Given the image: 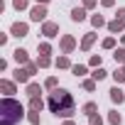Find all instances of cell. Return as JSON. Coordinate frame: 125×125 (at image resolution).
<instances>
[{
    "label": "cell",
    "instance_id": "6da1fadb",
    "mask_svg": "<svg viewBox=\"0 0 125 125\" xmlns=\"http://www.w3.org/2000/svg\"><path fill=\"white\" fill-rule=\"evenodd\" d=\"M47 105H49V110H52L56 118H71L74 110H76V103H74L71 93L64 91V88H54V91L49 93Z\"/></svg>",
    "mask_w": 125,
    "mask_h": 125
},
{
    "label": "cell",
    "instance_id": "7a4b0ae2",
    "mask_svg": "<svg viewBox=\"0 0 125 125\" xmlns=\"http://www.w3.org/2000/svg\"><path fill=\"white\" fill-rule=\"evenodd\" d=\"M22 118H25L22 103L10 98V96L3 98V103H0V125H17Z\"/></svg>",
    "mask_w": 125,
    "mask_h": 125
},
{
    "label": "cell",
    "instance_id": "3957f363",
    "mask_svg": "<svg viewBox=\"0 0 125 125\" xmlns=\"http://www.w3.org/2000/svg\"><path fill=\"white\" fill-rule=\"evenodd\" d=\"M30 20H32V22H44V20H47V5H39V3H37V5L30 10Z\"/></svg>",
    "mask_w": 125,
    "mask_h": 125
},
{
    "label": "cell",
    "instance_id": "277c9868",
    "mask_svg": "<svg viewBox=\"0 0 125 125\" xmlns=\"http://www.w3.org/2000/svg\"><path fill=\"white\" fill-rule=\"evenodd\" d=\"M56 32H59V25H56V22H44V25H42V34H44V37L52 39V37H56Z\"/></svg>",
    "mask_w": 125,
    "mask_h": 125
},
{
    "label": "cell",
    "instance_id": "5b68a950",
    "mask_svg": "<svg viewBox=\"0 0 125 125\" xmlns=\"http://www.w3.org/2000/svg\"><path fill=\"white\" fill-rule=\"evenodd\" d=\"M12 76H15V81H17V83H27V81L32 79V74H30L27 69H20V66L12 71Z\"/></svg>",
    "mask_w": 125,
    "mask_h": 125
},
{
    "label": "cell",
    "instance_id": "8992f818",
    "mask_svg": "<svg viewBox=\"0 0 125 125\" xmlns=\"http://www.w3.org/2000/svg\"><path fill=\"white\" fill-rule=\"evenodd\" d=\"M74 47H76V39H74L71 34H64V37H61V49H64V54L74 52Z\"/></svg>",
    "mask_w": 125,
    "mask_h": 125
},
{
    "label": "cell",
    "instance_id": "52a82bcc",
    "mask_svg": "<svg viewBox=\"0 0 125 125\" xmlns=\"http://www.w3.org/2000/svg\"><path fill=\"white\" fill-rule=\"evenodd\" d=\"M10 32H12V37H17V39H20V37H27V25H25V22H15V25L10 27Z\"/></svg>",
    "mask_w": 125,
    "mask_h": 125
},
{
    "label": "cell",
    "instance_id": "ba28073f",
    "mask_svg": "<svg viewBox=\"0 0 125 125\" xmlns=\"http://www.w3.org/2000/svg\"><path fill=\"white\" fill-rule=\"evenodd\" d=\"M110 101H113V103H118V105H120V103H123V101H125V93H123V91H120V88H118V86H113V88H110Z\"/></svg>",
    "mask_w": 125,
    "mask_h": 125
},
{
    "label": "cell",
    "instance_id": "9c48e42d",
    "mask_svg": "<svg viewBox=\"0 0 125 125\" xmlns=\"http://www.w3.org/2000/svg\"><path fill=\"white\" fill-rule=\"evenodd\" d=\"M12 56H15L17 64H30V56H27V52H25V49H15V52H12Z\"/></svg>",
    "mask_w": 125,
    "mask_h": 125
},
{
    "label": "cell",
    "instance_id": "30bf717a",
    "mask_svg": "<svg viewBox=\"0 0 125 125\" xmlns=\"http://www.w3.org/2000/svg\"><path fill=\"white\" fill-rule=\"evenodd\" d=\"M71 20L74 22H83L86 20V8H74L71 10Z\"/></svg>",
    "mask_w": 125,
    "mask_h": 125
},
{
    "label": "cell",
    "instance_id": "8fae6325",
    "mask_svg": "<svg viewBox=\"0 0 125 125\" xmlns=\"http://www.w3.org/2000/svg\"><path fill=\"white\" fill-rule=\"evenodd\" d=\"M93 42H96V34H93V32H88V34L83 37V42H81V49H83V52H88Z\"/></svg>",
    "mask_w": 125,
    "mask_h": 125
},
{
    "label": "cell",
    "instance_id": "7c38bea8",
    "mask_svg": "<svg viewBox=\"0 0 125 125\" xmlns=\"http://www.w3.org/2000/svg\"><path fill=\"white\" fill-rule=\"evenodd\" d=\"M42 108H44L42 98H39V96H32V98H30V110H42Z\"/></svg>",
    "mask_w": 125,
    "mask_h": 125
},
{
    "label": "cell",
    "instance_id": "4fadbf2b",
    "mask_svg": "<svg viewBox=\"0 0 125 125\" xmlns=\"http://www.w3.org/2000/svg\"><path fill=\"white\" fill-rule=\"evenodd\" d=\"M108 30H110L113 34H118V32H123V20H113V22H108Z\"/></svg>",
    "mask_w": 125,
    "mask_h": 125
},
{
    "label": "cell",
    "instance_id": "5bb4252c",
    "mask_svg": "<svg viewBox=\"0 0 125 125\" xmlns=\"http://www.w3.org/2000/svg\"><path fill=\"white\" fill-rule=\"evenodd\" d=\"M0 88H3V93H15V83L12 81H5V79L0 81Z\"/></svg>",
    "mask_w": 125,
    "mask_h": 125
},
{
    "label": "cell",
    "instance_id": "9a60e30c",
    "mask_svg": "<svg viewBox=\"0 0 125 125\" xmlns=\"http://www.w3.org/2000/svg\"><path fill=\"white\" fill-rule=\"evenodd\" d=\"M56 66H59V69H71L69 56H59V59H56Z\"/></svg>",
    "mask_w": 125,
    "mask_h": 125
},
{
    "label": "cell",
    "instance_id": "2e32d148",
    "mask_svg": "<svg viewBox=\"0 0 125 125\" xmlns=\"http://www.w3.org/2000/svg\"><path fill=\"white\" fill-rule=\"evenodd\" d=\"M39 91H42L39 83H27V96H30V98H32V96H39Z\"/></svg>",
    "mask_w": 125,
    "mask_h": 125
},
{
    "label": "cell",
    "instance_id": "e0dca14e",
    "mask_svg": "<svg viewBox=\"0 0 125 125\" xmlns=\"http://www.w3.org/2000/svg\"><path fill=\"white\" fill-rule=\"evenodd\" d=\"M27 120L32 123V125H39L42 120H39V110H32V113H27Z\"/></svg>",
    "mask_w": 125,
    "mask_h": 125
},
{
    "label": "cell",
    "instance_id": "ac0fdd59",
    "mask_svg": "<svg viewBox=\"0 0 125 125\" xmlns=\"http://www.w3.org/2000/svg\"><path fill=\"white\" fill-rule=\"evenodd\" d=\"M49 64H52V59H49V56H44V54H42V56L37 59V66H39V69H47Z\"/></svg>",
    "mask_w": 125,
    "mask_h": 125
},
{
    "label": "cell",
    "instance_id": "d6986e66",
    "mask_svg": "<svg viewBox=\"0 0 125 125\" xmlns=\"http://www.w3.org/2000/svg\"><path fill=\"white\" fill-rule=\"evenodd\" d=\"M71 71H74V76L79 79V76H83V74H86V66H83V64H76V66H71Z\"/></svg>",
    "mask_w": 125,
    "mask_h": 125
},
{
    "label": "cell",
    "instance_id": "ffe728a7",
    "mask_svg": "<svg viewBox=\"0 0 125 125\" xmlns=\"http://www.w3.org/2000/svg\"><path fill=\"white\" fill-rule=\"evenodd\" d=\"M108 120H110V125H120V123H123V118H120V113H115V110H113V113L108 115Z\"/></svg>",
    "mask_w": 125,
    "mask_h": 125
},
{
    "label": "cell",
    "instance_id": "44dd1931",
    "mask_svg": "<svg viewBox=\"0 0 125 125\" xmlns=\"http://www.w3.org/2000/svg\"><path fill=\"white\" fill-rule=\"evenodd\" d=\"M113 79H115V83H123V81H125V66H123V69H118V71L113 74Z\"/></svg>",
    "mask_w": 125,
    "mask_h": 125
},
{
    "label": "cell",
    "instance_id": "7402d4cb",
    "mask_svg": "<svg viewBox=\"0 0 125 125\" xmlns=\"http://www.w3.org/2000/svg\"><path fill=\"white\" fill-rule=\"evenodd\" d=\"M91 25H93V27H103V25H105V20H103L101 15H93V17H91Z\"/></svg>",
    "mask_w": 125,
    "mask_h": 125
},
{
    "label": "cell",
    "instance_id": "603a6c76",
    "mask_svg": "<svg viewBox=\"0 0 125 125\" xmlns=\"http://www.w3.org/2000/svg\"><path fill=\"white\" fill-rule=\"evenodd\" d=\"M105 76H108V71H103L101 66H96V71H93V79H96V81H101V79H105Z\"/></svg>",
    "mask_w": 125,
    "mask_h": 125
},
{
    "label": "cell",
    "instance_id": "cb8c5ba5",
    "mask_svg": "<svg viewBox=\"0 0 125 125\" xmlns=\"http://www.w3.org/2000/svg\"><path fill=\"white\" fill-rule=\"evenodd\" d=\"M88 125H103V118L93 113V115H88Z\"/></svg>",
    "mask_w": 125,
    "mask_h": 125
},
{
    "label": "cell",
    "instance_id": "d4e9b609",
    "mask_svg": "<svg viewBox=\"0 0 125 125\" xmlns=\"http://www.w3.org/2000/svg\"><path fill=\"white\" fill-rule=\"evenodd\" d=\"M39 54H44V56H49V54H52V47H49L47 42H42V44H39Z\"/></svg>",
    "mask_w": 125,
    "mask_h": 125
},
{
    "label": "cell",
    "instance_id": "484cf974",
    "mask_svg": "<svg viewBox=\"0 0 125 125\" xmlns=\"http://www.w3.org/2000/svg\"><path fill=\"white\" fill-rule=\"evenodd\" d=\"M96 108H98L96 103H86V105H83V113H86V115H93V113H96Z\"/></svg>",
    "mask_w": 125,
    "mask_h": 125
},
{
    "label": "cell",
    "instance_id": "4316f807",
    "mask_svg": "<svg viewBox=\"0 0 125 125\" xmlns=\"http://www.w3.org/2000/svg\"><path fill=\"white\" fill-rule=\"evenodd\" d=\"M12 5H15V10H25L27 8V0H12Z\"/></svg>",
    "mask_w": 125,
    "mask_h": 125
},
{
    "label": "cell",
    "instance_id": "83f0119b",
    "mask_svg": "<svg viewBox=\"0 0 125 125\" xmlns=\"http://www.w3.org/2000/svg\"><path fill=\"white\" fill-rule=\"evenodd\" d=\"M44 86H47V88H52V91H54V88H56V79H54V76H49V79H47V81H44Z\"/></svg>",
    "mask_w": 125,
    "mask_h": 125
},
{
    "label": "cell",
    "instance_id": "f1b7e54d",
    "mask_svg": "<svg viewBox=\"0 0 125 125\" xmlns=\"http://www.w3.org/2000/svg\"><path fill=\"white\" fill-rule=\"evenodd\" d=\"M115 61H125V49H115Z\"/></svg>",
    "mask_w": 125,
    "mask_h": 125
},
{
    "label": "cell",
    "instance_id": "f546056e",
    "mask_svg": "<svg viewBox=\"0 0 125 125\" xmlns=\"http://www.w3.org/2000/svg\"><path fill=\"white\" fill-rule=\"evenodd\" d=\"M25 69H27V71H30V74H32V76H34V74H37V69H39V66H37V64H32V61H30V64H25Z\"/></svg>",
    "mask_w": 125,
    "mask_h": 125
},
{
    "label": "cell",
    "instance_id": "4dcf8cb0",
    "mask_svg": "<svg viewBox=\"0 0 125 125\" xmlns=\"http://www.w3.org/2000/svg\"><path fill=\"white\" fill-rule=\"evenodd\" d=\"M103 47H105V49H113V47H115V39H113V37L103 39Z\"/></svg>",
    "mask_w": 125,
    "mask_h": 125
},
{
    "label": "cell",
    "instance_id": "1f68e13d",
    "mask_svg": "<svg viewBox=\"0 0 125 125\" xmlns=\"http://www.w3.org/2000/svg\"><path fill=\"white\" fill-rule=\"evenodd\" d=\"M91 66H101V54H93L91 56Z\"/></svg>",
    "mask_w": 125,
    "mask_h": 125
},
{
    "label": "cell",
    "instance_id": "d6a6232c",
    "mask_svg": "<svg viewBox=\"0 0 125 125\" xmlns=\"http://www.w3.org/2000/svg\"><path fill=\"white\" fill-rule=\"evenodd\" d=\"M83 88H86V91H93V88H96V79H93V81H83Z\"/></svg>",
    "mask_w": 125,
    "mask_h": 125
},
{
    "label": "cell",
    "instance_id": "836d02e7",
    "mask_svg": "<svg viewBox=\"0 0 125 125\" xmlns=\"http://www.w3.org/2000/svg\"><path fill=\"white\" fill-rule=\"evenodd\" d=\"M93 5H96V0H83V8H86V10H91Z\"/></svg>",
    "mask_w": 125,
    "mask_h": 125
},
{
    "label": "cell",
    "instance_id": "e575fe53",
    "mask_svg": "<svg viewBox=\"0 0 125 125\" xmlns=\"http://www.w3.org/2000/svg\"><path fill=\"white\" fill-rule=\"evenodd\" d=\"M118 20H123V22H125V8H120V10H118Z\"/></svg>",
    "mask_w": 125,
    "mask_h": 125
},
{
    "label": "cell",
    "instance_id": "d590c367",
    "mask_svg": "<svg viewBox=\"0 0 125 125\" xmlns=\"http://www.w3.org/2000/svg\"><path fill=\"white\" fill-rule=\"evenodd\" d=\"M101 3H103V5H105V8H110V5H113V3H115V0H101Z\"/></svg>",
    "mask_w": 125,
    "mask_h": 125
},
{
    "label": "cell",
    "instance_id": "8d00e7d4",
    "mask_svg": "<svg viewBox=\"0 0 125 125\" xmlns=\"http://www.w3.org/2000/svg\"><path fill=\"white\" fill-rule=\"evenodd\" d=\"M37 3H39V5H47V3H49V0H37Z\"/></svg>",
    "mask_w": 125,
    "mask_h": 125
},
{
    "label": "cell",
    "instance_id": "74e56055",
    "mask_svg": "<svg viewBox=\"0 0 125 125\" xmlns=\"http://www.w3.org/2000/svg\"><path fill=\"white\" fill-rule=\"evenodd\" d=\"M64 125H74V120H69V118H66V123H64Z\"/></svg>",
    "mask_w": 125,
    "mask_h": 125
}]
</instances>
